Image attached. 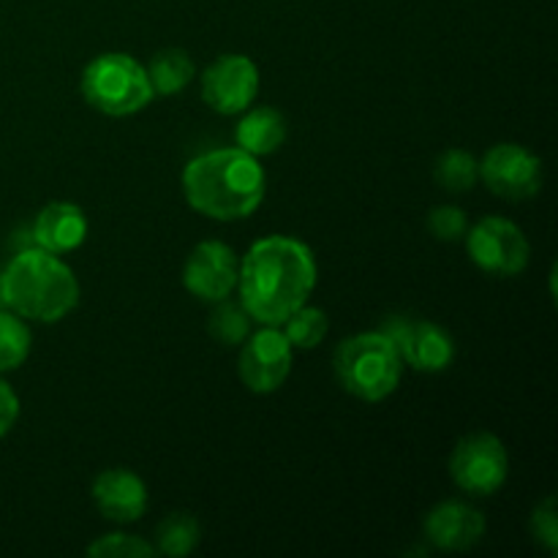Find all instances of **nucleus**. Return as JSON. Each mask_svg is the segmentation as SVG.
<instances>
[{
  "label": "nucleus",
  "instance_id": "nucleus-1",
  "mask_svg": "<svg viewBox=\"0 0 558 558\" xmlns=\"http://www.w3.org/2000/svg\"><path fill=\"white\" fill-rule=\"evenodd\" d=\"M319 281L316 256L303 240L270 234L251 245L238 267L240 303L256 325L281 327L303 308Z\"/></svg>",
  "mask_w": 558,
  "mask_h": 558
},
{
  "label": "nucleus",
  "instance_id": "nucleus-2",
  "mask_svg": "<svg viewBox=\"0 0 558 558\" xmlns=\"http://www.w3.org/2000/svg\"><path fill=\"white\" fill-rule=\"evenodd\" d=\"M180 183L194 213L213 221H243L265 202L267 174L259 158L234 145L191 158Z\"/></svg>",
  "mask_w": 558,
  "mask_h": 558
},
{
  "label": "nucleus",
  "instance_id": "nucleus-3",
  "mask_svg": "<svg viewBox=\"0 0 558 558\" xmlns=\"http://www.w3.org/2000/svg\"><path fill=\"white\" fill-rule=\"evenodd\" d=\"M3 303L25 322L54 325L80 305V281L74 270L58 254L36 248H20L14 259L0 270Z\"/></svg>",
  "mask_w": 558,
  "mask_h": 558
},
{
  "label": "nucleus",
  "instance_id": "nucleus-4",
  "mask_svg": "<svg viewBox=\"0 0 558 558\" xmlns=\"http://www.w3.org/2000/svg\"><path fill=\"white\" fill-rule=\"evenodd\" d=\"M401 349L385 330L343 338L332 354V374L352 398L379 403L398 390L403 376Z\"/></svg>",
  "mask_w": 558,
  "mask_h": 558
},
{
  "label": "nucleus",
  "instance_id": "nucleus-5",
  "mask_svg": "<svg viewBox=\"0 0 558 558\" xmlns=\"http://www.w3.org/2000/svg\"><path fill=\"white\" fill-rule=\"evenodd\" d=\"M85 101L109 118H131L156 98L147 69L129 52L96 54L80 80Z\"/></svg>",
  "mask_w": 558,
  "mask_h": 558
},
{
  "label": "nucleus",
  "instance_id": "nucleus-6",
  "mask_svg": "<svg viewBox=\"0 0 558 558\" xmlns=\"http://www.w3.org/2000/svg\"><path fill=\"white\" fill-rule=\"evenodd\" d=\"M466 251L474 267L496 278L521 276L532 262V245L515 221L485 216L466 232Z\"/></svg>",
  "mask_w": 558,
  "mask_h": 558
},
{
  "label": "nucleus",
  "instance_id": "nucleus-7",
  "mask_svg": "<svg viewBox=\"0 0 558 558\" xmlns=\"http://www.w3.org/2000/svg\"><path fill=\"white\" fill-rule=\"evenodd\" d=\"M450 477L463 494H499L510 477V456L505 441L488 430L463 436L450 456Z\"/></svg>",
  "mask_w": 558,
  "mask_h": 558
},
{
  "label": "nucleus",
  "instance_id": "nucleus-8",
  "mask_svg": "<svg viewBox=\"0 0 558 558\" xmlns=\"http://www.w3.org/2000/svg\"><path fill=\"white\" fill-rule=\"evenodd\" d=\"M294 365V349L287 341L281 327L259 325L251 336L240 343L238 374L245 390L254 396H270L287 385Z\"/></svg>",
  "mask_w": 558,
  "mask_h": 558
},
{
  "label": "nucleus",
  "instance_id": "nucleus-9",
  "mask_svg": "<svg viewBox=\"0 0 558 558\" xmlns=\"http://www.w3.org/2000/svg\"><path fill=\"white\" fill-rule=\"evenodd\" d=\"M480 180L490 194L507 202L532 199L543 189V161L515 142L494 145L480 161Z\"/></svg>",
  "mask_w": 558,
  "mask_h": 558
},
{
  "label": "nucleus",
  "instance_id": "nucleus-10",
  "mask_svg": "<svg viewBox=\"0 0 558 558\" xmlns=\"http://www.w3.org/2000/svg\"><path fill=\"white\" fill-rule=\"evenodd\" d=\"M202 101L218 114H240L259 96V65L248 54H221L202 71Z\"/></svg>",
  "mask_w": 558,
  "mask_h": 558
},
{
  "label": "nucleus",
  "instance_id": "nucleus-11",
  "mask_svg": "<svg viewBox=\"0 0 558 558\" xmlns=\"http://www.w3.org/2000/svg\"><path fill=\"white\" fill-rule=\"evenodd\" d=\"M240 259L221 240H202L183 265V287L202 303H221L238 287Z\"/></svg>",
  "mask_w": 558,
  "mask_h": 558
},
{
  "label": "nucleus",
  "instance_id": "nucleus-12",
  "mask_svg": "<svg viewBox=\"0 0 558 558\" xmlns=\"http://www.w3.org/2000/svg\"><path fill=\"white\" fill-rule=\"evenodd\" d=\"M381 330L401 349L403 365L420 371V374H441L456 360V341L436 322L392 319Z\"/></svg>",
  "mask_w": 558,
  "mask_h": 558
},
{
  "label": "nucleus",
  "instance_id": "nucleus-13",
  "mask_svg": "<svg viewBox=\"0 0 558 558\" xmlns=\"http://www.w3.org/2000/svg\"><path fill=\"white\" fill-rule=\"evenodd\" d=\"M485 529H488V521H485L483 512L466 501L456 499L436 505L423 521L425 539L445 554H461V550L480 545V539L485 537Z\"/></svg>",
  "mask_w": 558,
  "mask_h": 558
},
{
  "label": "nucleus",
  "instance_id": "nucleus-14",
  "mask_svg": "<svg viewBox=\"0 0 558 558\" xmlns=\"http://www.w3.org/2000/svg\"><path fill=\"white\" fill-rule=\"evenodd\" d=\"M93 505L107 521L134 523L147 510V485L131 469H107L93 480Z\"/></svg>",
  "mask_w": 558,
  "mask_h": 558
},
{
  "label": "nucleus",
  "instance_id": "nucleus-15",
  "mask_svg": "<svg viewBox=\"0 0 558 558\" xmlns=\"http://www.w3.org/2000/svg\"><path fill=\"white\" fill-rule=\"evenodd\" d=\"M87 229H90V223H87L85 210L80 205H74V202H49L33 221L31 234L36 248L63 256L85 243Z\"/></svg>",
  "mask_w": 558,
  "mask_h": 558
},
{
  "label": "nucleus",
  "instance_id": "nucleus-16",
  "mask_svg": "<svg viewBox=\"0 0 558 558\" xmlns=\"http://www.w3.org/2000/svg\"><path fill=\"white\" fill-rule=\"evenodd\" d=\"M287 142V118L272 107L245 109L243 120L234 131V145L251 156H272Z\"/></svg>",
  "mask_w": 558,
  "mask_h": 558
},
{
  "label": "nucleus",
  "instance_id": "nucleus-17",
  "mask_svg": "<svg viewBox=\"0 0 558 558\" xmlns=\"http://www.w3.org/2000/svg\"><path fill=\"white\" fill-rule=\"evenodd\" d=\"M194 60L183 49H161L153 54L150 65H147V76L156 96H178L194 80Z\"/></svg>",
  "mask_w": 558,
  "mask_h": 558
},
{
  "label": "nucleus",
  "instance_id": "nucleus-18",
  "mask_svg": "<svg viewBox=\"0 0 558 558\" xmlns=\"http://www.w3.org/2000/svg\"><path fill=\"white\" fill-rule=\"evenodd\" d=\"M199 539V521L194 515H189V512H172V515H167L156 526V543H153V548H156L158 556L183 558L194 554Z\"/></svg>",
  "mask_w": 558,
  "mask_h": 558
},
{
  "label": "nucleus",
  "instance_id": "nucleus-19",
  "mask_svg": "<svg viewBox=\"0 0 558 558\" xmlns=\"http://www.w3.org/2000/svg\"><path fill=\"white\" fill-rule=\"evenodd\" d=\"M33 349V332L27 322L11 308H0V374L16 371Z\"/></svg>",
  "mask_w": 558,
  "mask_h": 558
},
{
  "label": "nucleus",
  "instance_id": "nucleus-20",
  "mask_svg": "<svg viewBox=\"0 0 558 558\" xmlns=\"http://www.w3.org/2000/svg\"><path fill=\"white\" fill-rule=\"evenodd\" d=\"M436 183L450 194H463V191L474 189L480 180V161L469 150L452 147L439 156L434 167Z\"/></svg>",
  "mask_w": 558,
  "mask_h": 558
},
{
  "label": "nucleus",
  "instance_id": "nucleus-21",
  "mask_svg": "<svg viewBox=\"0 0 558 558\" xmlns=\"http://www.w3.org/2000/svg\"><path fill=\"white\" fill-rule=\"evenodd\" d=\"M213 305L216 308L207 319V332L223 347H240L251 336V325H254L251 314L243 308V303H229V298Z\"/></svg>",
  "mask_w": 558,
  "mask_h": 558
},
{
  "label": "nucleus",
  "instance_id": "nucleus-22",
  "mask_svg": "<svg viewBox=\"0 0 558 558\" xmlns=\"http://www.w3.org/2000/svg\"><path fill=\"white\" fill-rule=\"evenodd\" d=\"M283 336L292 343V349H316L327 338L330 330V319L322 308L305 303L303 308L294 311L287 322L281 325Z\"/></svg>",
  "mask_w": 558,
  "mask_h": 558
},
{
  "label": "nucleus",
  "instance_id": "nucleus-23",
  "mask_svg": "<svg viewBox=\"0 0 558 558\" xmlns=\"http://www.w3.org/2000/svg\"><path fill=\"white\" fill-rule=\"evenodd\" d=\"M87 556L93 558H156V548L150 543H145L136 534H123L112 532L104 534V537L93 539L87 545Z\"/></svg>",
  "mask_w": 558,
  "mask_h": 558
},
{
  "label": "nucleus",
  "instance_id": "nucleus-24",
  "mask_svg": "<svg viewBox=\"0 0 558 558\" xmlns=\"http://www.w3.org/2000/svg\"><path fill=\"white\" fill-rule=\"evenodd\" d=\"M428 229L441 243H458L469 232V216L458 205H436L428 213Z\"/></svg>",
  "mask_w": 558,
  "mask_h": 558
},
{
  "label": "nucleus",
  "instance_id": "nucleus-25",
  "mask_svg": "<svg viewBox=\"0 0 558 558\" xmlns=\"http://www.w3.org/2000/svg\"><path fill=\"white\" fill-rule=\"evenodd\" d=\"M529 529L532 537L548 550L550 556L558 554V510H556V496H545L537 507L532 510L529 518Z\"/></svg>",
  "mask_w": 558,
  "mask_h": 558
},
{
  "label": "nucleus",
  "instance_id": "nucleus-26",
  "mask_svg": "<svg viewBox=\"0 0 558 558\" xmlns=\"http://www.w3.org/2000/svg\"><path fill=\"white\" fill-rule=\"evenodd\" d=\"M16 420H20V396H16L14 387L0 376V439L14 430Z\"/></svg>",
  "mask_w": 558,
  "mask_h": 558
},
{
  "label": "nucleus",
  "instance_id": "nucleus-27",
  "mask_svg": "<svg viewBox=\"0 0 558 558\" xmlns=\"http://www.w3.org/2000/svg\"><path fill=\"white\" fill-rule=\"evenodd\" d=\"M0 308H5V303H3V287H0Z\"/></svg>",
  "mask_w": 558,
  "mask_h": 558
}]
</instances>
